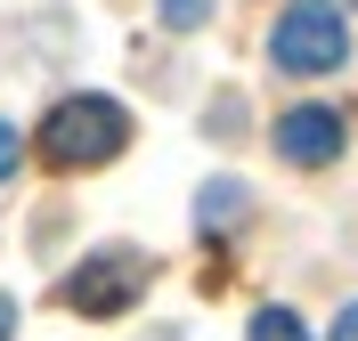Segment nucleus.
<instances>
[{
  "label": "nucleus",
  "mask_w": 358,
  "mask_h": 341,
  "mask_svg": "<svg viewBox=\"0 0 358 341\" xmlns=\"http://www.w3.org/2000/svg\"><path fill=\"white\" fill-rule=\"evenodd\" d=\"M131 146V114L114 106V98L82 90V98H57L41 122V162L49 171H98V162H114Z\"/></svg>",
  "instance_id": "nucleus-1"
},
{
  "label": "nucleus",
  "mask_w": 358,
  "mask_h": 341,
  "mask_svg": "<svg viewBox=\"0 0 358 341\" xmlns=\"http://www.w3.org/2000/svg\"><path fill=\"white\" fill-rule=\"evenodd\" d=\"M268 57L285 73H342V57H350V24H342L334 0H293L285 17H277V33H268Z\"/></svg>",
  "instance_id": "nucleus-2"
},
{
  "label": "nucleus",
  "mask_w": 358,
  "mask_h": 341,
  "mask_svg": "<svg viewBox=\"0 0 358 341\" xmlns=\"http://www.w3.org/2000/svg\"><path fill=\"white\" fill-rule=\"evenodd\" d=\"M138 293H147V260L138 252H90L66 276V309H82V317H122Z\"/></svg>",
  "instance_id": "nucleus-3"
},
{
  "label": "nucleus",
  "mask_w": 358,
  "mask_h": 341,
  "mask_svg": "<svg viewBox=\"0 0 358 341\" xmlns=\"http://www.w3.org/2000/svg\"><path fill=\"white\" fill-rule=\"evenodd\" d=\"M342 114L334 106H293V114H277V155L293 162V171H317V162H334L342 155Z\"/></svg>",
  "instance_id": "nucleus-4"
},
{
  "label": "nucleus",
  "mask_w": 358,
  "mask_h": 341,
  "mask_svg": "<svg viewBox=\"0 0 358 341\" xmlns=\"http://www.w3.org/2000/svg\"><path fill=\"white\" fill-rule=\"evenodd\" d=\"M236 211H245L236 179H220V187H203V195H196V227H236Z\"/></svg>",
  "instance_id": "nucleus-5"
},
{
  "label": "nucleus",
  "mask_w": 358,
  "mask_h": 341,
  "mask_svg": "<svg viewBox=\"0 0 358 341\" xmlns=\"http://www.w3.org/2000/svg\"><path fill=\"white\" fill-rule=\"evenodd\" d=\"M252 341H310V333H301L293 309H261V317H252Z\"/></svg>",
  "instance_id": "nucleus-6"
},
{
  "label": "nucleus",
  "mask_w": 358,
  "mask_h": 341,
  "mask_svg": "<svg viewBox=\"0 0 358 341\" xmlns=\"http://www.w3.org/2000/svg\"><path fill=\"white\" fill-rule=\"evenodd\" d=\"M203 17H212V0H163V24H171V33H196Z\"/></svg>",
  "instance_id": "nucleus-7"
},
{
  "label": "nucleus",
  "mask_w": 358,
  "mask_h": 341,
  "mask_svg": "<svg viewBox=\"0 0 358 341\" xmlns=\"http://www.w3.org/2000/svg\"><path fill=\"white\" fill-rule=\"evenodd\" d=\"M0 179H17V122H0Z\"/></svg>",
  "instance_id": "nucleus-8"
},
{
  "label": "nucleus",
  "mask_w": 358,
  "mask_h": 341,
  "mask_svg": "<svg viewBox=\"0 0 358 341\" xmlns=\"http://www.w3.org/2000/svg\"><path fill=\"white\" fill-rule=\"evenodd\" d=\"M326 341H358V301H350V309L334 317V333H326Z\"/></svg>",
  "instance_id": "nucleus-9"
},
{
  "label": "nucleus",
  "mask_w": 358,
  "mask_h": 341,
  "mask_svg": "<svg viewBox=\"0 0 358 341\" xmlns=\"http://www.w3.org/2000/svg\"><path fill=\"white\" fill-rule=\"evenodd\" d=\"M8 333H17V301L0 293V341H8Z\"/></svg>",
  "instance_id": "nucleus-10"
}]
</instances>
